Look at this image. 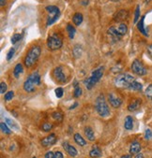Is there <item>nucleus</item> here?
Returning <instances> with one entry per match:
<instances>
[{
  "mask_svg": "<svg viewBox=\"0 0 152 158\" xmlns=\"http://www.w3.org/2000/svg\"><path fill=\"white\" fill-rule=\"evenodd\" d=\"M136 79L130 74H120L115 79V85L122 89H131Z\"/></svg>",
  "mask_w": 152,
  "mask_h": 158,
  "instance_id": "obj_1",
  "label": "nucleus"
},
{
  "mask_svg": "<svg viewBox=\"0 0 152 158\" xmlns=\"http://www.w3.org/2000/svg\"><path fill=\"white\" fill-rule=\"evenodd\" d=\"M128 32V26L125 23H120L118 26H112L107 30V34L114 41H118Z\"/></svg>",
  "mask_w": 152,
  "mask_h": 158,
  "instance_id": "obj_2",
  "label": "nucleus"
},
{
  "mask_svg": "<svg viewBox=\"0 0 152 158\" xmlns=\"http://www.w3.org/2000/svg\"><path fill=\"white\" fill-rule=\"evenodd\" d=\"M95 108L100 117H108L110 115V109L103 94L97 97L96 102H95Z\"/></svg>",
  "mask_w": 152,
  "mask_h": 158,
  "instance_id": "obj_3",
  "label": "nucleus"
},
{
  "mask_svg": "<svg viewBox=\"0 0 152 158\" xmlns=\"http://www.w3.org/2000/svg\"><path fill=\"white\" fill-rule=\"evenodd\" d=\"M41 53V49L40 46H34L32 47L29 52L27 53V56H25V59H24V65L27 66V67H33L36 62L39 60L40 56Z\"/></svg>",
  "mask_w": 152,
  "mask_h": 158,
  "instance_id": "obj_4",
  "label": "nucleus"
},
{
  "mask_svg": "<svg viewBox=\"0 0 152 158\" xmlns=\"http://www.w3.org/2000/svg\"><path fill=\"white\" fill-rule=\"evenodd\" d=\"M41 83V76L38 72H34L27 79L24 83V90L27 93H32L35 91L37 85Z\"/></svg>",
  "mask_w": 152,
  "mask_h": 158,
  "instance_id": "obj_5",
  "label": "nucleus"
},
{
  "mask_svg": "<svg viewBox=\"0 0 152 158\" xmlns=\"http://www.w3.org/2000/svg\"><path fill=\"white\" fill-rule=\"evenodd\" d=\"M103 67H99L97 69H95V70L92 72L90 77L86 79L84 81L86 89H88V90L92 89L93 86L99 83V80H100L101 77H103Z\"/></svg>",
  "mask_w": 152,
  "mask_h": 158,
  "instance_id": "obj_6",
  "label": "nucleus"
},
{
  "mask_svg": "<svg viewBox=\"0 0 152 158\" xmlns=\"http://www.w3.org/2000/svg\"><path fill=\"white\" fill-rule=\"evenodd\" d=\"M47 46L51 50H56L62 47V39L58 34H53L47 40Z\"/></svg>",
  "mask_w": 152,
  "mask_h": 158,
  "instance_id": "obj_7",
  "label": "nucleus"
},
{
  "mask_svg": "<svg viewBox=\"0 0 152 158\" xmlns=\"http://www.w3.org/2000/svg\"><path fill=\"white\" fill-rule=\"evenodd\" d=\"M45 10L49 12V14H51V17L48 18L47 23H46V25L49 26V25L53 24L58 19L60 15V10L58 7H55V6H47Z\"/></svg>",
  "mask_w": 152,
  "mask_h": 158,
  "instance_id": "obj_8",
  "label": "nucleus"
},
{
  "mask_svg": "<svg viewBox=\"0 0 152 158\" xmlns=\"http://www.w3.org/2000/svg\"><path fill=\"white\" fill-rule=\"evenodd\" d=\"M131 69L135 74L139 75V76H145L148 74V70L147 68L144 67V65L139 60H134L131 64Z\"/></svg>",
  "mask_w": 152,
  "mask_h": 158,
  "instance_id": "obj_9",
  "label": "nucleus"
},
{
  "mask_svg": "<svg viewBox=\"0 0 152 158\" xmlns=\"http://www.w3.org/2000/svg\"><path fill=\"white\" fill-rule=\"evenodd\" d=\"M54 76L55 80L58 81V83H65L67 81V77L63 71V67H58L55 68L54 70Z\"/></svg>",
  "mask_w": 152,
  "mask_h": 158,
  "instance_id": "obj_10",
  "label": "nucleus"
},
{
  "mask_svg": "<svg viewBox=\"0 0 152 158\" xmlns=\"http://www.w3.org/2000/svg\"><path fill=\"white\" fill-rule=\"evenodd\" d=\"M108 100H109L110 104L114 107V108H119V107L121 106V104H122V99L120 98L119 97L116 96V94H114V93L109 94Z\"/></svg>",
  "mask_w": 152,
  "mask_h": 158,
  "instance_id": "obj_11",
  "label": "nucleus"
},
{
  "mask_svg": "<svg viewBox=\"0 0 152 158\" xmlns=\"http://www.w3.org/2000/svg\"><path fill=\"white\" fill-rule=\"evenodd\" d=\"M56 142V137L55 134H50L49 136H47L46 138H44L43 140H41V145L43 147H50L54 145Z\"/></svg>",
  "mask_w": 152,
  "mask_h": 158,
  "instance_id": "obj_12",
  "label": "nucleus"
},
{
  "mask_svg": "<svg viewBox=\"0 0 152 158\" xmlns=\"http://www.w3.org/2000/svg\"><path fill=\"white\" fill-rule=\"evenodd\" d=\"M129 14H128V11L127 10H119L118 12H117L115 17H114V20H115L116 22H122L124 20H126L127 18H128Z\"/></svg>",
  "mask_w": 152,
  "mask_h": 158,
  "instance_id": "obj_13",
  "label": "nucleus"
},
{
  "mask_svg": "<svg viewBox=\"0 0 152 158\" xmlns=\"http://www.w3.org/2000/svg\"><path fill=\"white\" fill-rule=\"evenodd\" d=\"M63 148H64V150L67 151V153L71 155V156H76L78 154V151L77 150H76L73 146H72V145H69L67 141L63 143Z\"/></svg>",
  "mask_w": 152,
  "mask_h": 158,
  "instance_id": "obj_14",
  "label": "nucleus"
},
{
  "mask_svg": "<svg viewBox=\"0 0 152 158\" xmlns=\"http://www.w3.org/2000/svg\"><path fill=\"white\" fill-rule=\"evenodd\" d=\"M141 151V144L138 141H134L131 144L130 147V154H137Z\"/></svg>",
  "mask_w": 152,
  "mask_h": 158,
  "instance_id": "obj_15",
  "label": "nucleus"
},
{
  "mask_svg": "<svg viewBox=\"0 0 152 158\" xmlns=\"http://www.w3.org/2000/svg\"><path fill=\"white\" fill-rule=\"evenodd\" d=\"M141 103H142L141 99H135L128 106V110L130 111H135V110H137L139 108H140Z\"/></svg>",
  "mask_w": 152,
  "mask_h": 158,
  "instance_id": "obj_16",
  "label": "nucleus"
},
{
  "mask_svg": "<svg viewBox=\"0 0 152 158\" xmlns=\"http://www.w3.org/2000/svg\"><path fill=\"white\" fill-rule=\"evenodd\" d=\"M85 135L87 138L88 140H90V141L95 140V135H94L93 129L91 127H89V126H86L85 127Z\"/></svg>",
  "mask_w": 152,
  "mask_h": 158,
  "instance_id": "obj_17",
  "label": "nucleus"
},
{
  "mask_svg": "<svg viewBox=\"0 0 152 158\" xmlns=\"http://www.w3.org/2000/svg\"><path fill=\"white\" fill-rule=\"evenodd\" d=\"M124 127L127 130H131L132 127H134V119H132L131 116H127L125 118Z\"/></svg>",
  "mask_w": 152,
  "mask_h": 158,
  "instance_id": "obj_18",
  "label": "nucleus"
},
{
  "mask_svg": "<svg viewBox=\"0 0 152 158\" xmlns=\"http://www.w3.org/2000/svg\"><path fill=\"white\" fill-rule=\"evenodd\" d=\"M144 23H145V16H143V17L140 19V21H139V23H138V24H137V28H138V30L140 31V32H141L144 36L148 37V32H147V31H145V29Z\"/></svg>",
  "mask_w": 152,
  "mask_h": 158,
  "instance_id": "obj_19",
  "label": "nucleus"
},
{
  "mask_svg": "<svg viewBox=\"0 0 152 158\" xmlns=\"http://www.w3.org/2000/svg\"><path fill=\"white\" fill-rule=\"evenodd\" d=\"M84 20V17L83 15H82L81 13H79V12H77V13H75L72 17V22L75 25H80L82 23V22H83Z\"/></svg>",
  "mask_w": 152,
  "mask_h": 158,
  "instance_id": "obj_20",
  "label": "nucleus"
},
{
  "mask_svg": "<svg viewBox=\"0 0 152 158\" xmlns=\"http://www.w3.org/2000/svg\"><path fill=\"white\" fill-rule=\"evenodd\" d=\"M74 141L77 143L79 146H85V145H86V140H84V138L78 133H76L74 135Z\"/></svg>",
  "mask_w": 152,
  "mask_h": 158,
  "instance_id": "obj_21",
  "label": "nucleus"
},
{
  "mask_svg": "<svg viewBox=\"0 0 152 158\" xmlns=\"http://www.w3.org/2000/svg\"><path fill=\"white\" fill-rule=\"evenodd\" d=\"M90 157L92 158H96V157H100L101 155V151L98 146H94V148L90 151L89 153Z\"/></svg>",
  "mask_w": 152,
  "mask_h": 158,
  "instance_id": "obj_22",
  "label": "nucleus"
},
{
  "mask_svg": "<svg viewBox=\"0 0 152 158\" xmlns=\"http://www.w3.org/2000/svg\"><path fill=\"white\" fill-rule=\"evenodd\" d=\"M67 31H68V34H69V39H73L74 36H75V33H76V30L75 28L72 26V24H68L67 25Z\"/></svg>",
  "mask_w": 152,
  "mask_h": 158,
  "instance_id": "obj_23",
  "label": "nucleus"
},
{
  "mask_svg": "<svg viewBox=\"0 0 152 158\" xmlns=\"http://www.w3.org/2000/svg\"><path fill=\"white\" fill-rule=\"evenodd\" d=\"M23 72V66L21 64H17L16 67H14V71H13V74L16 78H18L20 74Z\"/></svg>",
  "mask_w": 152,
  "mask_h": 158,
  "instance_id": "obj_24",
  "label": "nucleus"
},
{
  "mask_svg": "<svg viewBox=\"0 0 152 158\" xmlns=\"http://www.w3.org/2000/svg\"><path fill=\"white\" fill-rule=\"evenodd\" d=\"M0 128H1V131H2V133H4V134H10L11 132H10V128L7 126V124H5V123H1L0 124Z\"/></svg>",
  "mask_w": 152,
  "mask_h": 158,
  "instance_id": "obj_25",
  "label": "nucleus"
},
{
  "mask_svg": "<svg viewBox=\"0 0 152 158\" xmlns=\"http://www.w3.org/2000/svg\"><path fill=\"white\" fill-rule=\"evenodd\" d=\"M142 88H143V85L140 83H138V81H134V83L132 84L131 88V90H134V91H141L142 90Z\"/></svg>",
  "mask_w": 152,
  "mask_h": 158,
  "instance_id": "obj_26",
  "label": "nucleus"
},
{
  "mask_svg": "<svg viewBox=\"0 0 152 158\" xmlns=\"http://www.w3.org/2000/svg\"><path fill=\"white\" fill-rule=\"evenodd\" d=\"M53 118L55 120V121H58V122H61L62 120H63V115H62V113L59 112V111H55L54 112L53 114H52Z\"/></svg>",
  "mask_w": 152,
  "mask_h": 158,
  "instance_id": "obj_27",
  "label": "nucleus"
},
{
  "mask_svg": "<svg viewBox=\"0 0 152 158\" xmlns=\"http://www.w3.org/2000/svg\"><path fill=\"white\" fill-rule=\"evenodd\" d=\"M145 97L152 101V84H149L148 86V88L145 89Z\"/></svg>",
  "mask_w": 152,
  "mask_h": 158,
  "instance_id": "obj_28",
  "label": "nucleus"
},
{
  "mask_svg": "<svg viewBox=\"0 0 152 158\" xmlns=\"http://www.w3.org/2000/svg\"><path fill=\"white\" fill-rule=\"evenodd\" d=\"M22 37H23L22 34H14L13 36L11 37V40H11V43H12V44L17 43L19 40L22 39Z\"/></svg>",
  "mask_w": 152,
  "mask_h": 158,
  "instance_id": "obj_29",
  "label": "nucleus"
},
{
  "mask_svg": "<svg viewBox=\"0 0 152 158\" xmlns=\"http://www.w3.org/2000/svg\"><path fill=\"white\" fill-rule=\"evenodd\" d=\"M52 128H53V124H49V123L43 124L41 125V129H42L44 132H49Z\"/></svg>",
  "mask_w": 152,
  "mask_h": 158,
  "instance_id": "obj_30",
  "label": "nucleus"
},
{
  "mask_svg": "<svg viewBox=\"0 0 152 158\" xmlns=\"http://www.w3.org/2000/svg\"><path fill=\"white\" fill-rule=\"evenodd\" d=\"M139 17H140V6L138 5L136 7V10H135V16H134V23H137V22L139 20Z\"/></svg>",
  "mask_w": 152,
  "mask_h": 158,
  "instance_id": "obj_31",
  "label": "nucleus"
},
{
  "mask_svg": "<svg viewBox=\"0 0 152 158\" xmlns=\"http://www.w3.org/2000/svg\"><path fill=\"white\" fill-rule=\"evenodd\" d=\"M82 94V89L80 86H75V89H74V97H79Z\"/></svg>",
  "mask_w": 152,
  "mask_h": 158,
  "instance_id": "obj_32",
  "label": "nucleus"
},
{
  "mask_svg": "<svg viewBox=\"0 0 152 158\" xmlns=\"http://www.w3.org/2000/svg\"><path fill=\"white\" fill-rule=\"evenodd\" d=\"M13 97H14V93L12 92V91H10L7 94H5V100L10 101V99L13 98Z\"/></svg>",
  "mask_w": 152,
  "mask_h": 158,
  "instance_id": "obj_33",
  "label": "nucleus"
},
{
  "mask_svg": "<svg viewBox=\"0 0 152 158\" xmlns=\"http://www.w3.org/2000/svg\"><path fill=\"white\" fill-rule=\"evenodd\" d=\"M63 93H64V91H63L62 88H56L55 89V96L56 97H58V98H61L62 96H63Z\"/></svg>",
  "mask_w": 152,
  "mask_h": 158,
  "instance_id": "obj_34",
  "label": "nucleus"
},
{
  "mask_svg": "<svg viewBox=\"0 0 152 158\" xmlns=\"http://www.w3.org/2000/svg\"><path fill=\"white\" fill-rule=\"evenodd\" d=\"M6 122H7V124L10 126V127H12V128H15V129H18V126L15 124V123H14L13 121H11L10 119L7 118V119H6Z\"/></svg>",
  "mask_w": 152,
  "mask_h": 158,
  "instance_id": "obj_35",
  "label": "nucleus"
},
{
  "mask_svg": "<svg viewBox=\"0 0 152 158\" xmlns=\"http://www.w3.org/2000/svg\"><path fill=\"white\" fill-rule=\"evenodd\" d=\"M14 53H15V49H14V48H11V49L10 50V52L8 53V54H7V60L10 61V60L12 58V56H13Z\"/></svg>",
  "mask_w": 152,
  "mask_h": 158,
  "instance_id": "obj_36",
  "label": "nucleus"
},
{
  "mask_svg": "<svg viewBox=\"0 0 152 158\" xmlns=\"http://www.w3.org/2000/svg\"><path fill=\"white\" fill-rule=\"evenodd\" d=\"M145 140H150L152 138V131L150 129H147L145 132Z\"/></svg>",
  "mask_w": 152,
  "mask_h": 158,
  "instance_id": "obj_37",
  "label": "nucleus"
},
{
  "mask_svg": "<svg viewBox=\"0 0 152 158\" xmlns=\"http://www.w3.org/2000/svg\"><path fill=\"white\" fill-rule=\"evenodd\" d=\"M6 91H7V84L2 81L1 84H0V93H1V94H5Z\"/></svg>",
  "mask_w": 152,
  "mask_h": 158,
  "instance_id": "obj_38",
  "label": "nucleus"
},
{
  "mask_svg": "<svg viewBox=\"0 0 152 158\" xmlns=\"http://www.w3.org/2000/svg\"><path fill=\"white\" fill-rule=\"evenodd\" d=\"M45 158H55V154L53 151H48L45 154Z\"/></svg>",
  "mask_w": 152,
  "mask_h": 158,
  "instance_id": "obj_39",
  "label": "nucleus"
},
{
  "mask_svg": "<svg viewBox=\"0 0 152 158\" xmlns=\"http://www.w3.org/2000/svg\"><path fill=\"white\" fill-rule=\"evenodd\" d=\"M55 158H64L61 151H55Z\"/></svg>",
  "mask_w": 152,
  "mask_h": 158,
  "instance_id": "obj_40",
  "label": "nucleus"
},
{
  "mask_svg": "<svg viewBox=\"0 0 152 158\" xmlns=\"http://www.w3.org/2000/svg\"><path fill=\"white\" fill-rule=\"evenodd\" d=\"M148 53H149V55H150V56H152V44L148 47Z\"/></svg>",
  "mask_w": 152,
  "mask_h": 158,
  "instance_id": "obj_41",
  "label": "nucleus"
},
{
  "mask_svg": "<svg viewBox=\"0 0 152 158\" xmlns=\"http://www.w3.org/2000/svg\"><path fill=\"white\" fill-rule=\"evenodd\" d=\"M77 106H78V103H77V102H75V103H74V105H72V107H69V110H73V109H75Z\"/></svg>",
  "mask_w": 152,
  "mask_h": 158,
  "instance_id": "obj_42",
  "label": "nucleus"
},
{
  "mask_svg": "<svg viewBox=\"0 0 152 158\" xmlns=\"http://www.w3.org/2000/svg\"><path fill=\"white\" fill-rule=\"evenodd\" d=\"M134 158H144V155H143V154L139 153V154H136V156H135Z\"/></svg>",
  "mask_w": 152,
  "mask_h": 158,
  "instance_id": "obj_43",
  "label": "nucleus"
},
{
  "mask_svg": "<svg viewBox=\"0 0 152 158\" xmlns=\"http://www.w3.org/2000/svg\"><path fill=\"white\" fill-rule=\"evenodd\" d=\"M5 5H6V0H0V6L4 7Z\"/></svg>",
  "mask_w": 152,
  "mask_h": 158,
  "instance_id": "obj_44",
  "label": "nucleus"
},
{
  "mask_svg": "<svg viewBox=\"0 0 152 158\" xmlns=\"http://www.w3.org/2000/svg\"><path fill=\"white\" fill-rule=\"evenodd\" d=\"M121 158H131V154H126V155H123Z\"/></svg>",
  "mask_w": 152,
  "mask_h": 158,
  "instance_id": "obj_45",
  "label": "nucleus"
},
{
  "mask_svg": "<svg viewBox=\"0 0 152 158\" xmlns=\"http://www.w3.org/2000/svg\"><path fill=\"white\" fill-rule=\"evenodd\" d=\"M151 0H145V3H149Z\"/></svg>",
  "mask_w": 152,
  "mask_h": 158,
  "instance_id": "obj_46",
  "label": "nucleus"
},
{
  "mask_svg": "<svg viewBox=\"0 0 152 158\" xmlns=\"http://www.w3.org/2000/svg\"><path fill=\"white\" fill-rule=\"evenodd\" d=\"M33 158H36V157H33Z\"/></svg>",
  "mask_w": 152,
  "mask_h": 158,
  "instance_id": "obj_47",
  "label": "nucleus"
}]
</instances>
